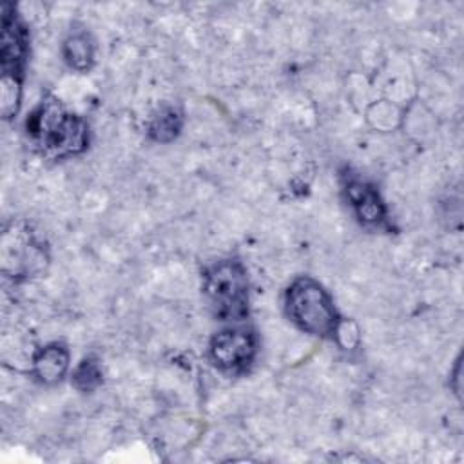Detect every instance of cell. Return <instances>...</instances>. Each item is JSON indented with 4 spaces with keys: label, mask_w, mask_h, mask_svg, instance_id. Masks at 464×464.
I'll list each match as a JSON object with an SVG mask.
<instances>
[{
    "label": "cell",
    "mask_w": 464,
    "mask_h": 464,
    "mask_svg": "<svg viewBox=\"0 0 464 464\" xmlns=\"http://www.w3.org/2000/svg\"><path fill=\"white\" fill-rule=\"evenodd\" d=\"M102 366L94 357H85L72 372V384L80 392H92L102 384Z\"/></svg>",
    "instance_id": "obj_10"
},
{
    "label": "cell",
    "mask_w": 464,
    "mask_h": 464,
    "mask_svg": "<svg viewBox=\"0 0 464 464\" xmlns=\"http://www.w3.org/2000/svg\"><path fill=\"white\" fill-rule=\"evenodd\" d=\"M181 127H183L181 111L174 105H165L152 116L149 123V136L154 141L169 143L179 134Z\"/></svg>",
    "instance_id": "obj_8"
},
{
    "label": "cell",
    "mask_w": 464,
    "mask_h": 464,
    "mask_svg": "<svg viewBox=\"0 0 464 464\" xmlns=\"http://www.w3.org/2000/svg\"><path fill=\"white\" fill-rule=\"evenodd\" d=\"M69 370V350L62 343H49L33 355V375L44 384H54Z\"/></svg>",
    "instance_id": "obj_6"
},
{
    "label": "cell",
    "mask_w": 464,
    "mask_h": 464,
    "mask_svg": "<svg viewBox=\"0 0 464 464\" xmlns=\"http://www.w3.org/2000/svg\"><path fill=\"white\" fill-rule=\"evenodd\" d=\"M203 290L218 317L241 321L248 314V279L245 266L236 259L210 265L203 276Z\"/></svg>",
    "instance_id": "obj_3"
},
{
    "label": "cell",
    "mask_w": 464,
    "mask_h": 464,
    "mask_svg": "<svg viewBox=\"0 0 464 464\" xmlns=\"http://www.w3.org/2000/svg\"><path fill=\"white\" fill-rule=\"evenodd\" d=\"M257 352V337L250 328H225L210 339V361L223 372L246 370Z\"/></svg>",
    "instance_id": "obj_4"
},
{
    "label": "cell",
    "mask_w": 464,
    "mask_h": 464,
    "mask_svg": "<svg viewBox=\"0 0 464 464\" xmlns=\"http://www.w3.org/2000/svg\"><path fill=\"white\" fill-rule=\"evenodd\" d=\"M27 60V31L20 22L14 5L4 4L2 7V51L0 67L2 76L22 78Z\"/></svg>",
    "instance_id": "obj_5"
},
{
    "label": "cell",
    "mask_w": 464,
    "mask_h": 464,
    "mask_svg": "<svg viewBox=\"0 0 464 464\" xmlns=\"http://www.w3.org/2000/svg\"><path fill=\"white\" fill-rule=\"evenodd\" d=\"M27 136L42 149V152L65 158L82 152L87 147V125L85 121L69 112L58 100H44L27 118Z\"/></svg>",
    "instance_id": "obj_1"
},
{
    "label": "cell",
    "mask_w": 464,
    "mask_h": 464,
    "mask_svg": "<svg viewBox=\"0 0 464 464\" xmlns=\"http://www.w3.org/2000/svg\"><path fill=\"white\" fill-rule=\"evenodd\" d=\"M286 314L292 323L312 335L335 337L339 315L330 294L312 277H297L285 295Z\"/></svg>",
    "instance_id": "obj_2"
},
{
    "label": "cell",
    "mask_w": 464,
    "mask_h": 464,
    "mask_svg": "<svg viewBox=\"0 0 464 464\" xmlns=\"http://www.w3.org/2000/svg\"><path fill=\"white\" fill-rule=\"evenodd\" d=\"M63 58L69 67L76 71H87L94 60V45L85 33L71 34L63 42Z\"/></svg>",
    "instance_id": "obj_9"
},
{
    "label": "cell",
    "mask_w": 464,
    "mask_h": 464,
    "mask_svg": "<svg viewBox=\"0 0 464 464\" xmlns=\"http://www.w3.org/2000/svg\"><path fill=\"white\" fill-rule=\"evenodd\" d=\"M346 194L348 199L357 214V218L366 223V225H375L379 221H382L384 218V205L377 194V190L361 181V179H353L346 185Z\"/></svg>",
    "instance_id": "obj_7"
}]
</instances>
